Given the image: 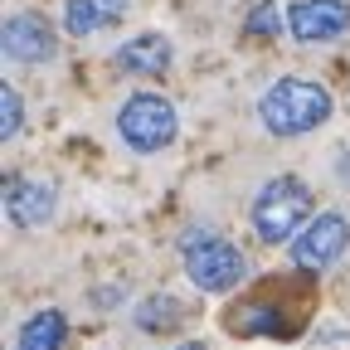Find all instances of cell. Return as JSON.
<instances>
[{"label":"cell","instance_id":"cell-1","mask_svg":"<svg viewBox=\"0 0 350 350\" xmlns=\"http://www.w3.org/2000/svg\"><path fill=\"white\" fill-rule=\"evenodd\" d=\"M331 93L317 78H278L273 88H262L258 98V122L273 137H306L331 117Z\"/></svg>","mask_w":350,"mask_h":350},{"label":"cell","instance_id":"cell-2","mask_svg":"<svg viewBox=\"0 0 350 350\" xmlns=\"http://www.w3.org/2000/svg\"><path fill=\"white\" fill-rule=\"evenodd\" d=\"M312 219V190L297 175H278L253 195V234L262 243H287L301 234V224Z\"/></svg>","mask_w":350,"mask_h":350},{"label":"cell","instance_id":"cell-3","mask_svg":"<svg viewBox=\"0 0 350 350\" xmlns=\"http://www.w3.org/2000/svg\"><path fill=\"white\" fill-rule=\"evenodd\" d=\"M117 131L122 142L137 151V156H156L175 142V131H180V117H175V107L156 93H137L126 98L122 112H117Z\"/></svg>","mask_w":350,"mask_h":350},{"label":"cell","instance_id":"cell-4","mask_svg":"<svg viewBox=\"0 0 350 350\" xmlns=\"http://www.w3.org/2000/svg\"><path fill=\"white\" fill-rule=\"evenodd\" d=\"M243 273H248V262L229 239H219V234H190L185 239V278L200 292H229L243 282Z\"/></svg>","mask_w":350,"mask_h":350},{"label":"cell","instance_id":"cell-5","mask_svg":"<svg viewBox=\"0 0 350 350\" xmlns=\"http://www.w3.org/2000/svg\"><path fill=\"white\" fill-rule=\"evenodd\" d=\"M345 243H350V219L326 209L317 219H306L301 234L292 239V262L306 268V273H321V268H331V262L345 253Z\"/></svg>","mask_w":350,"mask_h":350},{"label":"cell","instance_id":"cell-6","mask_svg":"<svg viewBox=\"0 0 350 350\" xmlns=\"http://www.w3.org/2000/svg\"><path fill=\"white\" fill-rule=\"evenodd\" d=\"M287 29L297 44H331L350 29V5L345 0H297L287 5Z\"/></svg>","mask_w":350,"mask_h":350},{"label":"cell","instance_id":"cell-7","mask_svg":"<svg viewBox=\"0 0 350 350\" xmlns=\"http://www.w3.org/2000/svg\"><path fill=\"white\" fill-rule=\"evenodd\" d=\"M0 44H5V59H15V64H49L59 54L54 25L44 20V15H29V10H20V15L5 20Z\"/></svg>","mask_w":350,"mask_h":350},{"label":"cell","instance_id":"cell-8","mask_svg":"<svg viewBox=\"0 0 350 350\" xmlns=\"http://www.w3.org/2000/svg\"><path fill=\"white\" fill-rule=\"evenodd\" d=\"M54 204H59L54 185L39 180V175H10V180H5V214H10L15 229L49 224V219H54Z\"/></svg>","mask_w":350,"mask_h":350},{"label":"cell","instance_id":"cell-9","mask_svg":"<svg viewBox=\"0 0 350 350\" xmlns=\"http://www.w3.org/2000/svg\"><path fill=\"white\" fill-rule=\"evenodd\" d=\"M170 59H175V49H170L165 34H137V39H126L117 49V68L137 73V78H161L170 68Z\"/></svg>","mask_w":350,"mask_h":350},{"label":"cell","instance_id":"cell-10","mask_svg":"<svg viewBox=\"0 0 350 350\" xmlns=\"http://www.w3.org/2000/svg\"><path fill=\"white\" fill-rule=\"evenodd\" d=\"M126 10H131V0H68L64 5V29L73 39H88V34H103V29L122 25Z\"/></svg>","mask_w":350,"mask_h":350},{"label":"cell","instance_id":"cell-11","mask_svg":"<svg viewBox=\"0 0 350 350\" xmlns=\"http://www.w3.org/2000/svg\"><path fill=\"white\" fill-rule=\"evenodd\" d=\"M64 340H68V321H64V312H34L25 326H20V350H64Z\"/></svg>","mask_w":350,"mask_h":350},{"label":"cell","instance_id":"cell-12","mask_svg":"<svg viewBox=\"0 0 350 350\" xmlns=\"http://www.w3.org/2000/svg\"><path fill=\"white\" fill-rule=\"evenodd\" d=\"M180 321V301L175 297H151V301H142V312H137V326H146V331H165V326H175Z\"/></svg>","mask_w":350,"mask_h":350},{"label":"cell","instance_id":"cell-13","mask_svg":"<svg viewBox=\"0 0 350 350\" xmlns=\"http://www.w3.org/2000/svg\"><path fill=\"white\" fill-rule=\"evenodd\" d=\"M20 126H25V103L15 88H0V137H20Z\"/></svg>","mask_w":350,"mask_h":350},{"label":"cell","instance_id":"cell-14","mask_svg":"<svg viewBox=\"0 0 350 350\" xmlns=\"http://www.w3.org/2000/svg\"><path fill=\"white\" fill-rule=\"evenodd\" d=\"M278 25H282V15H278V5H258L253 15H248V34H278Z\"/></svg>","mask_w":350,"mask_h":350},{"label":"cell","instance_id":"cell-15","mask_svg":"<svg viewBox=\"0 0 350 350\" xmlns=\"http://www.w3.org/2000/svg\"><path fill=\"white\" fill-rule=\"evenodd\" d=\"M175 350H204V345H195V340H190V345H175Z\"/></svg>","mask_w":350,"mask_h":350}]
</instances>
